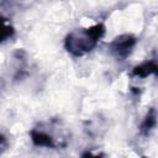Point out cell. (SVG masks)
<instances>
[{"mask_svg":"<svg viewBox=\"0 0 158 158\" xmlns=\"http://www.w3.org/2000/svg\"><path fill=\"white\" fill-rule=\"evenodd\" d=\"M106 26L102 22L94 23L88 27L75 28L64 38V49L73 57L79 58L90 53L99 41L105 36Z\"/></svg>","mask_w":158,"mask_h":158,"instance_id":"1","label":"cell"},{"mask_svg":"<svg viewBox=\"0 0 158 158\" xmlns=\"http://www.w3.org/2000/svg\"><path fill=\"white\" fill-rule=\"evenodd\" d=\"M30 138L33 146L40 148H64L69 142V132L59 118H51L37 123L30 131Z\"/></svg>","mask_w":158,"mask_h":158,"instance_id":"2","label":"cell"},{"mask_svg":"<svg viewBox=\"0 0 158 158\" xmlns=\"http://www.w3.org/2000/svg\"><path fill=\"white\" fill-rule=\"evenodd\" d=\"M137 42L138 40L136 36L131 33H122L115 37L109 43V49H110V53L117 60H125L131 56Z\"/></svg>","mask_w":158,"mask_h":158,"instance_id":"3","label":"cell"},{"mask_svg":"<svg viewBox=\"0 0 158 158\" xmlns=\"http://www.w3.org/2000/svg\"><path fill=\"white\" fill-rule=\"evenodd\" d=\"M157 72H158L157 60H156V58H152V59L143 60L142 63H139L136 67H133L131 73H130V77L144 79V78H148L151 75H156Z\"/></svg>","mask_w":158,"mask_h":158,"instance_id":"4","label":"cell"},{"mask_svg":"<svg viewBox=\"0 0 158 158\" xmlns=\"http://www.w3.org/2000/svg\"><path fill=\"white\" fill-rule=\"evenodd\" d=\"M156 126H157V111L156 107H151L139 125V135L144 137L149 136L151 132L156 128Z\"/></svg>","mask_w":158,"mask_h":158,"instance_id":"5","label":"cell"},{"mask_svg":"<svg viewBox=\"0 0 158 158\" xmlns=\"http://www.w3.org/2000/svg\"><path fill=\"white\" fill-rule=\"evenodd\" d=\"M15 35V27L10 23V21L0 15V44L5 41L12 38Z\"/></svg>","mask_w":158,"mask_h":158,"instance_id":"6","label":"cell"},{"mask_svg":"<svg viewBox=\"0 0 158 158\" xmlns=\"http://www.w3.org/2000/svg\"><path fill=\"white\" fill-rule=\"evenodd\" d=\"M31 0H2L0 2V6L5 9H15V7H22L23 5H28Z\"/></svg>","mask_w":158,"mask_h":158,"instance_id":"7","label":"cell"},{"mask_svg":"<svg viewBox=\"0 0 158 158\" xmlns=\"http://www.w3.org/2000/svg\"><path fill=\"white\" fill-rule=\"evenodd\" d=\"M7 146H9V143H7V138H6L2 133H0V154H2V153L6 151Z\"/></svg>","mask_w":158,"mask_h":158,"instance_id":"8","label":"cell"}]
</instances>
